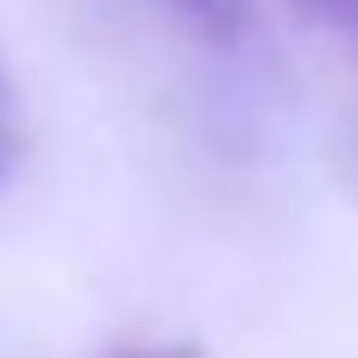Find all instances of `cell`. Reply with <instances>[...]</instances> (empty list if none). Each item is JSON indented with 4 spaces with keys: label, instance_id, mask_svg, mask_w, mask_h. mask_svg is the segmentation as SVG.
Instances as JSON below:
<instances>
[{
    "label": "cell",
    "instance_id": "2",
    "mask_svg": "<svg viewBox=\"0 0 358 358\" xmlns=\"http://www.w3.org/2000/svg\"><path fill=\"white\" fill-rule=\"evenodd\" d=\"M13 151H19V126H13V82H6V69H0V170L13 164Z\"/></svg>",
    "mask_w": 358,
    "mask_h": 358
},
{
    "label": "cell",
    "instance_id": "4",
    "mask_svg": "<svg viewBox=\"0 0 358 358\" xmlns=\"http://www.w3.org/2000/svg\"><path fill=\"white\" fill-rule=\"evenodd\" d=\"M107 358H195L189 346H120V352H107Z\"/></svg>",
    "mask_w": 358,
    "mask_h": 358
},
{
    "label": "cell",
    "instance_id": "3",
    "mask_svg": "<svg viewBox=\"0 0 358 358\" xmlns=\"http://www.w3.org/2000/svg\"><path fill=\"white\" fill-rule=\"evenodd\" d=\"M302 6L327 25H358V0H302Z\"/></svg>",
    "mask_w": 358,
    "mask_h": 358
},
{
    "label": "cell",
    "instance_id": "1",
    "mask_svg": "<svg viewBox=\"0 0 358 358\" xmlns=\"http://www.w3.org/2000/svg\"><path fill=\"white\" fill-rule=\"evenodd\" d=\"M189 19H201L208 31H233L239 25V0H176Z\"/></svg>",
    "mask_w": 358,
    "mask_h": 358
}]
</instances>
